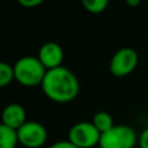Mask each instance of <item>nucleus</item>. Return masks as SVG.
I'll return each instance as SVG.
<instances>
[{"mask_svg": "<svg viewBox=\"0 0 148 148\" xmlns=\"http://www.w3.org/2000/svg\"><path fill=\"white\" fill-rule=\"evenodd\" d=\"M3 125L18 130L26 122V112L18 103H10L3 110Z\"/></svg>", "mask_w": 148, "mask_h": 148, "instance_id": "nucleus-8", "label": "nucleus"}, {"mask_svg": "<svg viewBox=\"0 0 148 148\" xmlns=\"http://www.w3.org/2000/svg\"><path fill=\"white\" fill-rule=\"evenodd\" d=\"M49 148H78L75 144H73L70 140H60L53 143Z\"/></svg>", "mask_w": 148, "mask_h": 148, "instance_id": "nucleus-13", "label": "nucleus"}, {"mask_svg": "<svg viewBox=\"0 0 148 148\" xmlns=\"http://www.w3.org/2000/svg\"><path fill=\"white\" fill-rule=\"evenodd\" d=\"M82 5L91 13H101L107 9L108 0H83Z\"/></svg>", "mask_w": 148, "mask_h": 148, "instance_id": "nucleus-12", "label": "nucleus"}, {"mask_svg": "<svg viewBox=\"0 0 148 148\" xmlns=\"http://www.w3.org/2000/svg\"><path fill=\"white\" fill-rule=\"evenodd\" d=\"M92 123L96 126V129L100 131L101 134L107 133L108 130L113 127V118L109 113L107 112H97L96 114L94 116V120H92Z\"/></svg>", "mask_w": 148, "mask_h": 148, "instance_id": "nucleus-10", "label": "nucleus"}, {"mask_svg": "<svg viewBox=\"0 0 148 148\" xmlns=\"http://www.w3.org/2000/svg\"><path fill=\"white\" fill-rule=\"evenodd\" d=\"M17 142H20L17 130L1 123L0 125V148H14Z\"/></svg>", "mask_w": 148, "mask_h": 148, "instance_id": "nucleus-9", "label": "nucleus"}, {"mask_svg": "<svg viewBox=\"0 0 148 148\" xmlns=\"http://www.w3.org/2000/svg\"><path fill=\"white\" fill-rule=\"evenodd\" d=\"M42 87L49 99L59 103H66L78 95L79 82L70 69L59 66L47 70Z\"/></svg>", "mask_w": 148, "mask_h": 148, "instance_id": "nucleus-1", "label": "nucleus"}, {"mask_svg": "<svg viewBox=\"0 0 148 148\" xmlns=\"http://www.w3.org/2000/svg\"><path fill=\"white\" fill-rule=\"evenodd\" d=\"M43 0H18V3L25 7H36V5L42 4Z\"/></svg>", "mask_w": 148, "mask_h": 148, "instance_id": "nucleus-15", "label": "nucleus"}, {"mask_svg": "<svg viewBox=\"0 0 148 148\" xmlns=\"http://www.w3.org/2000/svg\"><path fill=\"white\" fill-rule=\"evenodd\" d=\"M138 65V53L134 48L123 47L113 55L109 64L110 73L116 77H125L130 74Z\"/></svg>", "mask_w": 148, "mask_h": 148, "instance_id": "nucleus-5", "label": "nucleus"}, {"mask_svg": "<svg viewBox=\"0 0 148 148\" xmlns=\"http://www.w3.org/2000/svg\"><path fill=\"white\" fill-rule=\"evenodd\" d=\"M14 78V69L8 62H0V86L4 87Z\"/></svg>", "mask_w": 148, "mask_h": 148, "instance_id": "nucleus-11", "label": "nucleus"}, {"mask_svg": "<svg viewBox=\"0 0 148 148\" xmlns=\"http://www.w3.org/2000/svg\"><path fill=\"white\" fill-rule=\"evenodd\" d=\"M136 133L127 125H114L107 133L101 134L100 148H134Z\"/></svg>", "mask_w": 148, "mask_h": 148, "instance_id": "nucleus-3", "label": "nucleus"}, {"mask_svg": "<svg viewBox=\"0 0 148 148\" xmlns=\"http://www.w3.org/2000/svg\"><path fill=\"white\" fill-rule=\"evenodd\" d=\"M101 133L92 122H78L69 130V140L78 148H91L100 143Z\"/></svg>", "mask_w": 148, "mask_h": 148, "instance_id": "nucleus-4", "label": "nucleus"}, {"mask_svg": "<svg viewBox=\"0 0 148 148\" xmlns=\"http://www.w3.org/2000/svg\"><path fill=\"white\" fill-rule=\"evenodd\" d=\"M139 146L140 148H148V129L143 130L139 135Z\"/></svg>", "mask_w": 148, "mask_h": 148, "instance_id": "nucleus-14", "label": "nucleus"}, {"mask_svg": "<svg viewBox=\"0 0 148 148\" xmlns=\"http://www.w3.org/2000/svg\"><path fill=\"white\" fill-rule=\"evenodd\" d=\"M139 0H135V1H134V0H127V4H130V5H138L139 4Z\"/></svg>", "mask_w": 148, "mask_h": 148, "instance_id": "nucleus-16", "label": "nucleus"}, {"mask_svg": "<svg viewBox=\"0 0 148 148\" xmlns=\"http://www.w3.org/2000/svg\"><path fill=\"white\" fill-rule=\"evenodd\" d=\"M38 59L48 70L61 66V62L64 60L62 47L56 42H47L39 49Z\"/></svg>", "mask_w": 148, "mask_h": 148, "instance_id": "nucleus-7", "label": "nucleus"}, {"mask_svg": "<svg viewBox=\"0 0 148 148\" xmlns=\"http://www.w3.org/2000/svg\"><path fill=\"white\" fill-rule=\"evenodd\" d=\"M13 69H14V78L21 84L27 87L43 83V79L47 73L46 66L40 62V60L33 56H25L18 59L13 65Z\"/></svg>", "mask_w": 148, "mask_h": 148, "instance_id": "nucleus-2", "label": "nucleus"}, {"mask_svg": "<svg viewBox=\"0 0 148 148\" xmlns=\"http://www.w3.org/2000/svg\"><path fill=\"white\" fill-rule=\"evenodd\" d=\"M18 140L27 148H39L47 140V130L40 122L26 121L17 130Z\"/></svg>", "mask_w": 148, "mask_h": 148, "instance_id": "nucleus-6", "label": "nucleus"}]
</instances>
